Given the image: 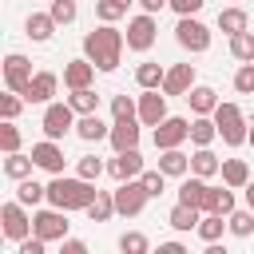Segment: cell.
<instances>
[{
    "instance_id": "11",
    "label": "cell",
    "mask_w": 254,
    "mask_h": 254,
    "mask_svg": "<svg viewBox=\"0 0 254 254\" xmlns=\"http://www.w3.org/2000/svg\"><path fill=\"white\" fill-rule=\"evenodd\" d=\"M0 222H4V238H12V242H24L32 234V218L24 214V202L20 198L0 206Z\"/></svg>"
},
{
    "instance_id": "7",
    "label": "cell",
    "mask_w": 254,
    "mask_h": 254,
    "mask_svg": "<svg viewBox=\"0 0 254 254\" xmlns=\"http://www.w3.org/2000/svg\"><path fill=\"white\" fill-rule=\"evenodd\" d=\"M32 75H36V71H32V60H28V56H20V52H8V56H4V87H8V91H20V95H24L28 83H32Z\"/></svg>"
},
{
    "instance_id": "14",
    "label": "cell",
    "mask_w": 254,
    "mask_h": 254,
    "mask_svg": "<svg viewBox=\"0 0 254 254\" xmlns=\"http://www.w3.org/2000/svg\"><path fill=\"white\" fill-rule=\"evenodd\" d=\"M107 171H111L115 179H139V175H143V155H139V147L115 151V159L107 163Z\"/></svg>"
},
{
    "instance_id": "10",
    "label": "cell",
    "mask_w": 254,
    "mask_h": 254,
    "mask_svg": "<svg viewBox=\"0 0 254 254\" xmlns=\"http://www.w3.org/2000/svg\"><path fill=\"white\" fill-rule=\"evenodd\" d=\"M187 139H190V119H183V115H167V119L155 127V147H159V151L183 147Z\"/></svg>"
},
{
    "instance_id": "12",
    "label": "cell",
    "mask_w": 254,
    "mask_h": 254,
    "mask_svg": "<svg viewBox=\"0 0 254 254\" xmlns=\"http://www.w3.org/2000/svg\"><path fill=\"white\" fill-rule=\"evenodd\" d=\"M167 119V91L159 95V87H143L139 95V123L143 127H159Z\"/></svg>"
},
{
    "instance_id": "26",
    "label": "cell",
    "mask_w": 254,
    "mask_h": 254,
    "mask_svg": "<svg viewBox=\"0 0 254 254\" xmlns=\"http://www.w3.org/2000/svg\"><path fill=\"white\" fill-rule=\"evenodd\" d=\"M222 183L226 187H246L250 183V167H246V159H222Z\"/></svg>"
},
{
    "instance_id": "29",
    "label": "cell",
    "mask_w": 254,
    "mask_h": 254,
    "mask_svg": "<svg viewBox=\"0 0 254 254\" xmlns=\"http://www.w3.org/2000/svg\"><path fill=\"white\" fill-rule=\"evenodd\" d=\"M87 214H91V222H107L111 214H119V210H115V190H111V194L99 190V194L87 202Z\"/></svg>"
},
{
    "instance_id": "36",
    "label": "cell",
    "mask_w": 254,
    "mask_h": 254,
    "mask_svg": "<svg viewBox=\"0 0 254 254\" xmlns=\"http://www.w3.org/2000/svg\"><path fill=\"white\" fill-rule=\"evenodd\" d=\"M135 0H99L95 4V16L103 20V24H111V20H119V16H127V8H131Z\"/></svg>"
},
{
    "instance_id": "32",
    "label": "cell",
    "mask_w": 254,
    "mask_h": 254,
    "mask_svg": "<svg viewBox=\"0 0 254 254\" xmlns=\"http://www.w3.org/2000/svg\"><path fill=\"white\" fill-rule=\"evenodd\" d=\"M226 222H230V218H226ZM226 222H222V214H214V210H202V218H198V238H202V242H218Z\"/></svg>"
},
{
    "instance_id": "49",
    "label": "cell",
    "mask_w": 254,
    "mask_h": 254,
    "mask_svg": "<svg viewBox=\"0 0 254 254\" xmlns=\"http://www.w3.org/2000/svg\"><path fill=\"white\" fill-rule=\"evenodd\" d=\"M139 4H143V12H159V8H167L171 0H139Z\"/></svg>"
},
{
    "instance_id": "8",
    "label": "cell",
    "mask_w": 254,
    "mask_h": 254,
    "mask_svg": "<svg viewBox=\"0 0 254 254\" xmlns=\"http://www.w3.org/2000/svg\"><path fill=\"white\" fill-rule=\"evenodd\" d=\"M40 127H44V135H48V139H64V135L75 127V107H71V103H48V111H44Z\"/></svg>"
},
{
    "instance_id": "15",
    "label": "cell",
    "mask_w": 254,
    "mask_h": 254,
    "mask_svg": "<svg viewBox=\"0 0 254 254\" xmlns=\"http://www.w3.org/2000/svg\"><path fill=\"white\" fill-rule=\"evenodd\" d=\"M194 87V64H175L167 67V79H163V91L167 95H187Z\"/></svg>"
},
{
    "instance_id": "43",
    "label": "cell",
    "mask_w": 254,
    "mask_h": 254,
    "mask_svg": "<svg viewBox=\"0 0 254 254\" xmlns=\"http://www.w3.org/2000/svg\"><path fill=\"white\" fill-rule=\"evenodd\" d=\"M139 179H143V187H147V194H151V198H159V194H163V187H167V171H143Z\"/></svg>"
},
{
    "instance_id": "44",
    "label": "cell",
    "mask_w": 254,
    "mask_h": 254,
    "mask_svg": "<svg viewBox=\"0 0 254 254\" xmlns=\"http://www.w3.org/2000/svg\"><path fill=\"white\" fill-rule=\"evenodd\" d=\"M20 107H24V95H20V91L0 95V115H4V119H16V115H20Z\"/></svg>"
},
{
    "instance_id": "2",
    "label": "cell",
    "mask_w": 254,
    "mask_h": 254,
    "mask_svg": "<svg viewBox=\"0 0 254 254\" xmlns=\"http://www.w3.org/2000/svg\"><path fill=\"white\" fill-rule=\"evenodd\" d=\"M99 194L95 179H83V175H56L48 183V202L60 206V210H87V202Z\"/></svg>"
},
{
    "instance_id": "48",
    "label": "cell",
    "mask_w": 254,
    "mask_h": 254,
    "mask_svg": "<svg viewBox=\"0 0 254 254\" xmlns=\"http://www.w3.org/2000/svg\"><path fill=\"white\" fill-rule=\"evenodd\" d=\"M60 242H64V254H83V250H87L79 238H60Z\"/></svg>"
},
{
    "instance_id": "21",
    "label": "cell",
    "mask_w": 254,
    "mask_h": 254,
    "mask_svg": "<svg viewBox=\"0 0 254 254\" xmlns=\"http://www.w3.org/2000/svg\"><path fill=\"white\" fill-rule=\"evenodd\" d=\"M24 32H28L36 44H44V40H52V32H56V16H52V12H32V16L24 20Z\"/></svg>"
},
{
    "instance_id": "50",
    "label": "cell",
    "mask_w": 254,
    "mask_h": 254,
    "mask_svg": "<svg viewBox=\"0 0 254 254\" xmlns=\"http://www.w3.org/2000/svg\"><path fill=\"white\" fill-rule=\"evenodd\" d=\"M163 254H183V242H159Z\"/></svg>"
},
{
    "instance_id": "3",
    "label": "cell",
    "mask_w": 254,
    "mask_h": 254,
    "mask_svg": "<svg viewBox=\"0 0 254 254\" xmlns=\"http://www.w3.org/2000/svg\"><path fill=\"white\" fill-rule=\"evenodd\" d=\"M214 123H218V139H222L226 147H238V143H246V135H250V123L242 119V107H238V103H218V107H214Z\"/></svg>"
},
{
    "instance_id": "45",
    "label": "cell",
    "mask_w": 254,
    "mask_h": 254,
    "mask_svg": "<svg viewBox=\"0 0 254 254\" xmlns=\"http://www.w3.org/2000/svg\"><path fill=\"white\" fill-rule=\"evenodd\" d=\"M48 12L56 16V24H71V20H75V0H52Z\"/></svg>"
},
{
    "instance_id": "42",
    "label": "cell",
    "mask_w": 254,
    "mask_h": 254,
    "mask_svg": "<svg viewBox=\"0 0 254 254\" xmlns=\"http://www.w3.org/2000/svg\"><path fill=\"white\" fill-rule=\"evenodd\" d=\"M0 147H4V151H20V127H16L12 119L0 123Z\"/></svg>"
},
{
    "instance_id": "41",
    "label": "cell",
    "mask_w": 254,
    "mask_h": 254,
    "mask_svg": "<svg viewBox=\"0 0 254 254\" xmlns=\"http://www.w3.org/2000/svg\"><path fill=\"white\" fill-rule=\"evenodd\" d=\"M234 91L254 95V60H250V64H242V67L234 71Z\"/></svg>"
},
{
    "instance_id": "6",
    "label": "cell",
    "mask_w": 254,
    "mask_h": 254,
    "mask_svg": "<svg viewBox=\"0 0 254 254\" xmlns=\"http://www.w3.org/2000/svg\"><path fill=\"white\" fill-rule=\"evenodd\" d=\"M32 234H40L44 242L67 238V210H60V206H52V210H36V214H32Z\"/></svg>"
},
{
    "instance_id": "38",
    "label": "cell",
    "mask_w": 254,
    "mask_h": 254,
    "mask_svg": "<svg viewBox=\"0 0 254 254\" xmlns=\"http://www.w3.org/2000/svg\"><path fill=\"white\" fill-rule=\"evenodd\" d=\"M111 115L115 119H139V103L131 95H111Z\"/></svg>"
},
{
    "instance_id": "1",
    "label": "cell",
    "mask_w": 254,
    "mask_h": 254,
    "mask_svg": "<svg viewBox=\"0 0 254 254\" xmlns=\"http://www.w3.org/2000/svg\"><path fill=\"white\" fill-rule=\"evenodd\" d=\"M123 44H127L123 32H115L111 24H99V28H91V32L83 36V56H87L99 71H115V67H119V56H123Z\"/></svg>"
},
{
    "instance_id": "19",
    "label": "cell",
    "mask_w": 254,
    "mask_h": 254,
    "mask_svg": "<svg viewBox=\"0 0 254 254\" xmlns=\"http://www.w3.org/2000/svg\"><path fill=\"white\" fill-rule=\"evenodd\" d=\"M187 103H190L194 115H214V107H218V91L206 87V83H194V87L187 91Z\"/></svg>"
},
{
    "instance_id": "22",
    "label": "cell",
    "mask_w": 254,
    "mask_h": 254,
    "mask_svg": "<svg viewBox=\"0 0 254 254\" xmlns=\"http://www.w3.org/2000/svg\"><path fill=\"white\" fill-rule=\"evenodd\" d=\"M198 218H202V210L190 206V202H175L171 214H167V222H171L175 230H198Z\"/></svg>"
},
{
    "instance_id": "52",
    "label": "cell",
    "mask_w": 254,
    "mask_h": 254,
    "mask_svg": "<svg viewBox=\"0 0 254 254\" xmlns=\"http://www.w3.org/2000/svg\"><path fill=\"white\" fill-rule=\"evenodd\" d=\"M246 143H250V147H254V123H250V135H246Z\"/></svg>"
},
{
    "instance_id": "30",
    "label": "cell",
    "mask_w": 254,
    "mask_h": 254,
    "mask_svg": "<svg viewBox=\"0 0 254 254\" xmlns=\"http://www.w3.org/2000/svg\"><path fill=\"white\" fill-rule=\"evenodd\" d=\"M16 198H20L24 206H36V202H44V198H48V187H44V183H36V179L28 175V179H20V187H16Z\"/></svg>"
},
{
    "instance_id": "20",
    "label": "cell",
    "mask_w": 254,
    "mask_h": 254,
    "mask_svg": "<svg viewBox=\"0 0 254 254\" xmlns=\"http://www.w3.org/2000/svg\"><path fill=\"white\" fill-rule=\"evenodd\" d=\"M75 135H79V139H87V143H99V139H107V135H111V127L99 119V111H87V115H79Z\"/></svg>"
},
{
    "instance_id": "5",
    "label": "cell",
    "mask_w": 254,
    "mask_h": 254,
    "mask_svg": "<svg viewBox=\"0 0 254 254\" xmlns=\"http://www.w3.org/2000/svg\"><path fill=\"white\" fill-rule=\"evenodd\" d=\"M175 40H179V48H187V52H206V48H210V28H206L202 20H194V16H179Z\"/></svg>"
},
{
    "instance_id": "25",
    "label": "cell",
    "mask_w": 254,
    "mask_h": 254,
    "mask_svg": "<svg viewBox=\"0 0 254 254\" xmlns=\"http://www.w3.org/2000/svg\"><path fill=\"white\" fill-rule=\"evenodd\" d=\"M159 171H167V175H187V171H190V155H183L179 147H167V151H159Z\"/></svg>"
},
{
    "instance_id": "51",
    "label": "cell",
    "mask_w": 254,
    "mask_h": 254,
    "mask_svg": "<svg viewBox=\"0 0 254 254\" xmlns=\"http://www.w3.org/2000/svg\"><path fill=\"white\" fill-rule=\"evenodd\" d=\"M246 202H250V210H254V179L246 183Z\"/></svg>"
},
{
    "instance_id": "40",
    "label": "cell",
    "mask_w": 254,
    "mask_h": 254,
    "mask_svg": "<svg viewBox=\"0 0 254 254\" xmlns=\"http://www.w3.org/2000/svg\"><path fill=\"white\" fill-rule=\"evenodd\" d=\"M147 246H151V242H147L139 230H127V234H119V250H123V254H143Z\"/></svg>"
},
{
    "instance_id": "31",
    "label": "cell",
    "mask_w": 254,
    "mask_h": 254,
    "mask_svg": "<svg viewBox=\"0 0 254 254\" xmlns=\"http://www.w3.org/2000/svg\"><path fill=\"white\" fill-rule=\"evenodd\" d=\"M202 198H206V183H202V175H190V179L179 187V202H190V206L202 210Z\"/></svg>"
},
{
    "instance_id": "28",
    "label": "cell",
    "mask_w": 254,
    "mask_h": 254,
    "mask_svg": "<svg viewBox=\"0 0 254 254\" xmlns=\"http://www.w3.org/2000/svg\"><path fill=\"white\" fill-rule=\"evenodd\" d=\"M32 167H36V159H32V155H20V151H8V159H4V175H8V179H16V183H20V179H28V175H32Z\"/></svg>"
},
{
    "instance_id": "27",
    "label": "cell",
    "mask_w": 254,
    "mask_h": 254,
    "mask_svg": "<svg viewBox=\"0 0 254 254\" xmlns=\"http://www.w3.org/2000/svg\"><path fill=\"white\" fill-rule=\"evenodd\" d=\"M202 210H214V214H230V210H234V194H230L226 187H206Z\"/></svg>"
},
{
    "instance_id": "18",
    "label": "cell",
    "mask_w": 254,
    "mask_h": 254,
    "mask_svg": "<svg viewBox=\"0 0 254 254\" xmlns=\"http://www.w3.org/2000/svg\"><path fill=\"white\" fill-rule=\"evenodd\" d=\"M91 75H95V64L83 56V60H67L64 64V83L75 91V87H91Z\"/></svg>"
},
{
    "instance_id": "4",
    "label": "cell",
    "mask_w": 254,
    "mask_h": 254,
    "mask_svg": "<svg viewBox=\"0 0 254 254\" xmlns=\"http://www.w3.org/2000/svg\"><path fill=\"white\" fill-rule=\"evenodd\" d=\"M147 187H143V179H119V187H115V210L119 214H127V218H135L143 206H147Z\"/></svg>"
},
{
    "instance_id": "37",
    "label": "cell",
    "mask_w": 254,
    "mask_h": 254,
    "mask_svg": "<svg viewBox=\"0 0 254 254\" xmlns=\"http://www.w3.org/2000/svg\"><path fill=\"white\" fill-rule=\"evenodd\" d=\"M218 28L230 32V36H234V32H246V12H242V8H222V12H218Z\"/></svg>"
},
{
    "instance_id": "13",
    "label": "cell",
    "mask_w": 254,
    "mask_h": 254,
    "mask_svg": "<svg viewBox=\"0 0 254 254\" xmlns=\"http://www.w3.org/2000/svg\"><path fill=\"white\" fill-rule=\"evenodd\" d=\"M32 159L36 167L52 171V175H64V147L56 139H44V143H32Z\"/></svg>"
},
{
    "instance_id": "47",
    "label": "cell",
    "mask_w": 254,
    "mask_h": 254,
    "mask_svg": "<svg viewBox=\"0 0 254 254\" xmlns=\"http://www.w3.org/2000/svg\"><path fill=\"white\" fill-rule=\"evenodd\" d=\"M202 4H206V0H171V8H175L179 16H194Z\"/></svg>"
},
{
    "instance_id": "35",
    "label": "cell",
    "mask_w": 254,
    "mask_h": 254,
    "mask_svg": "<svg viewBox=\"0 0 254 254\" xmlns=\"http://www.w3.org/2000/svg\"><path fill=\"white\" fill-rule=\"evenodd\" d=\"M67 103H71L79 115H87V111H99V95H95L91 87H75V91L67 95Z\"/></svg>"
},
{
    "instance_id": "17",
    "label": "cell",
    "mask_w": 254,
    "mask_h": 254,
    "mask_svg": "<svg viewBox=\"0 0 254 254\" xmlns=\"http://www.w3.org/2000/svg\"><path fill=\"white\" fill-rule=\"evenodd\" d=\"M107 139H111L115 151H131V147H139V119H115Z\"/></svg>"
},
{
    "instance_id": "24",
    "label": "cell",
    "mask_w": 254,
    "mask_h": 254,
    "mask_svg": "<svg viewBox=\"0 0 254 254\" xmlns=\"http://www.w3.org/2000/svg\"><path fill=\"white\" fill-rule=\"evenodd\" d=\"M214 139H218V123L206 119V115H194V119H190V143H194V147H210Z\"/></svg>"
},
{
    "instance_id": "9",
    "label": "cell",
    "mask_w": 254,
    "mask_h": 254,
    "mask_svg": "<svg viewBox=\"0 0 254 254\" xmlns=\"http://www.w3.org/2000/svg\"><path fill=\"white\" fill-rule=\"evenodd\" d=\"M159 36V24H155V12H143L135 20H127V48L131 52H147Z\"/></svg>"
},
{
    "instance_id": "33",
    "label": "cell",
    "mask_w": 254,
    "mask_h": 254,
    "mask_svg": "<svg viewBox=\"0 0 254 254\" xmlns=\"http://www.w3.org/2000/svg\"><path fill=\"white\" fill-rule=\"evenodd\" d=\"M135 79H139V87H163L167 67H163V64H139V67H135Z\"/></svg>"
},
{
    "instance_id": "23",
    "label": "cell",
    "mask_w": 254,
    "mask_h": 254,
    "mask_svg": "<svg viewBox=\"0 0 254 254\" xmlns=\"http://www.w3.org/2000/svg\"><path fill=\"white\" fill-rule=\"evenodd\" d=\"M222 171V159L210 151V147H198L194 155H190V175H202V179H210V175H218Z\"/></svg>"
},
{
    "instance_id": "39",
    "label": "cell",
    "mask_w": 254,
    "mask_h": 254,
    "mask_svg": "<svg viewBox=\"0 0 254 254\" xmlns=\"http://www.w3.org/2000/svg\"><path fill=\"white\" fill-rule=\"evenodd\" d=\"M226 218H230V230H234L238 238H246V234L254 230V210H230Z\"/></svg>"
},
{
    "instance_id": "46",
    "label": "cell",
    "mask_w": 254,
    "mask_h": 254,
    "mask_svg": "<svg viewBox=\"0 0 254 254\" xmlns=\"http://www.w3.org/2000/svg\"><path fill=\"white\" fill-rule=\"evenodd\" d=\"M75 175H83V179H99V175H103V159L83 155V159H79V167H75Z\"/></svg>"
},
{
    "instance_id": "34",
    "label": "cell",
    "mask_w": 254,
    "mask_h": 254,
    "mask_svg": "<svg viewBox=\"0 0 254 254\" xmlns=\"http://www.w3.org/2000/svg\"><path fill=\"white\" fill-rule=\"evenodd\" d=\"M230 56L242 60V64H250L254 60V32H234L230 36Z\"/></svg>"
},
{
    "instance_id": "16",
    "label": "cell",
    "mask_w": 254,
    "mask_h": 254,
    "mask_svg": "<svg viewBox=\"0 0 254 254\" xmlns=\"http://www.w3.org/2000/svg\"><path fill=\"white\" fill-rule=\"evenodd\" d=\"M56 83H60L56 71H36L32 83H28V91H24V99H28V103H48V99L56 95Z\"/></svg>"
}]
</instances>
